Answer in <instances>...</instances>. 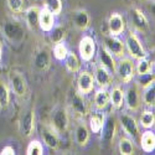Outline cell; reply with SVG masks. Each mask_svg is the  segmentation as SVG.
Here are the masks:
<instances>
[{
  "mask_svg": "<svg viewBox=\"0 0 155 155\" xmlns=\"http://www.w3.org/2000/svg\"><path fill=\"white\" fill-rule=\"evenodd\" d=\"M5 37L12 44H21L25 40V28L18 20H8L3 25Z\"/></svg>",
  "mask_w": 155,
  "mask_h": 155,
  "instance_id": "cell-1",
  "label": "cell"
},
{
  "mask_svg": "<svg viewBox=\"0 0 155 155\" xmlns=\"http://www.w3.org/2000/svg\"><path fill=\"white\" fill-rule=\"evenodd\" d=\"M124 47L128 51L129 57L133 60H140L143 57H147V51L141 44V41L139 40V37L137 36L135 32L130 31L124 40Z\"/></svg>",
  "mask_w": 155,
  "mask_h": 155,
  "instance_id": "cell-2",
  "label": "cell"
},
{
  "mask_svg": "<svg viewBox=\"0 0 155 155\" xmlns=\"http://www.w3.org/2000/svg\"><path fill=\"white\" fill-rule=\"evenodd\" d=\"M114 72L123 83H129L135 76V63L130 57H120L115 64Z\"/></svg>",
  "mask_w": 155,
  "mask_h": 155,
  "instance_id": "cell-3",
  "label": "cell"
},
{
  "mask_svg": "<svg viewBox=\"0 0 155 155\" xmlns=\"http://www.w3.org/2000/svg\"><path fill=\"white\" fill-rule=\"evenodd\" d=\"M51 125L58 134L67 132L70 125V117L66 108L57 107L52 110V113H51Z\"/></svg>",
  "mask_w": 155,
  "mask_h": 155,
  "instance_id": "cell-4",
  "label": "cell"
},
{
  "mask_svg": "<svg viewBox=\"0 0 155 155\" xmlns=\"http://www.w3.org/2000/svg\"><path fill=\"white\" fill-rule=\"evenodd\" d=\"M68 104L71 109L76 113L81 115V117H86L88 114V104L87 101L83 98V94H81L76 89H71L68 92Z\"/></svg>",
  "mask_w": 155,
  "mask_h": 155,
  "instance_id": "cell-5",
  "label": "cell"
},
{
  "mask_svg": "<svg viewBox=\"0 0 155 155\" xmlns=\"http://www.w3.org/2000/svg\"><path fill=\"white\" fill-rule=\"evenodd\" d=\"M130 83V82H129ZM124 101L127 103L128 109L133 112L138 110L141 106V94H140V88L137 83H130L124 92Z\"/></svg>",
  "mask_w": 155,
  "mask_h": 155,
  "instance_id": "cell-6",
  "label": "cell"
},
{
  "mask_svg": "<svg viewBox=\"0 0 155 155\" xmlns=\"http://www.w3.org/2000/svg\"><path fill=\"white\" fill-rule=\"evenodd\" d=\"M35 130V109L30 108L19 120V132L24 138H30Z\"/></svg>",
  "mask_w": 155,
  "mask_h": 155,
  "instance_id": "cell-7",
  "label": "cell"
},
{
  "mask_svg": "<svg viewBox=\"0 0 155 155\" xmlns=\"http://www.w3.org/2000/svg\"><path fill=\"white\" fill-rule=\"evenodd\" d=\"M119 123L123 128V130L133 139H137L139 138L140 135V127H139V123L137 122V119L130 114H127V113H123L119 115Z\"/></svg>",
  "mask_w": 155,
  "mask_h": 155,
  "instance_id": "cell-8",
  "label": "cell"
},
{
  "mask_svg": "<svg viewBox=\"0 0 155 155\" xmlns=\"http://www.w3.org/2000/svg\"><path fill=\"white\" fill-rule=\"evenodd\" d=\"M96 41L93 40V37L91 36H83L81 40H80V45H78V51H80V55L81 58L84 62H89L92 61L94 55H96Z\"/></svg>",
  "mask_w": 155,
  "mask_h": 155,
  "instance_id": "cell-9",
  "label": "cell"
},
{
  "mask_svg": "<svg viewBox=\"0 0 155 155\" xmlns=\"http://www.w3.org/2000/svg\"><path fill=\"white\" fill-rule=\"evenodd\" d=\"M10 87H11V91L14 92V94L16 97L21 98L26 94L28 84H26V80H25L22 73L18 72V71H12L10 73Z\"/></svg>",
  "mask_w": 155,
  "mask_h": 155,
  "instance_id": "cell-10",
  "label": "cell"
},
{
  "mask_svg": "<svg viewBox=\"0 0 155 155\" xmlns=\"http://www.w3.org/2000/svg\"><path fill=\"white\" fill-rule=\"evenodd\" d=\"M94 88V78L93 74L88 71H82L78 74V78H77V91L81 94L86 96L89 94Z\"/></svg>",
  "mask_w": 155,
  "mask_h": 155,
  "instance_id": "cell-11",
  "label": "cell"
},
{
  "mask_svg": "<svg viewBox=\"0 0 155 155\" xmlns=\"http://www.w3.org/2000/svg\"><path fill=\"white\" fill-rule=\"evenodd\" d=\"M41 138L46 147L50 149H57L60 145V137L58 133L52 128L51 124H45L41 127Z\"/></svg>",
  "mask_w": 155,
  "mask_h": 155,
  "instance_id": "cell-12",
  "label": "cell"
},
{
  "mask_svg": "<svg viewBox=\"0 0 155 155\" xmlns=\"http://www.w3.org/2000/svg\"><path fill=\"white\" fill-rule=\"evenodd\" d=\"M102 141L107 145H110L112 141L114 140L115 133H117V120L113 115H108L106 117L104 124L102 128Z\"/></svg>",
  "mask_w": 155,
  "mask_h": 155,
  "instance_id": "cell-13",
  "label": "cell"
},
{
  "mask_svg": "<svg viewBox=\"0 0 155 155\" xmlns=\"http://www.w3.org/2000/svg\"><path fill=\"white\" fill-rule=\"evenodd\" d=\"M104 47L109 51L113 56L117 57H123L124 55V42L120 40L118 36H113V35H107L104 36Z\"/></svg>",
  "mask_w": 155,
  "mask_h": 155,
  "instance_id": "cell-14",
  "label": "cell"
},
{
  "mask_svg": "<svg viewBox=\"0 0 155 155\" xmlns=\"http://www.w3.org/2000/svg\"><path fill=\"white\" fill-rule=\"evenodd\" d=\"M108 30L109 35L119 36L125 30V20L119 12H112L108 18Z\"/></svg>",
  "mask_w": 155,
  "mask_h": 155,
  "instance_id": "cell-15",
  "label": "cell"
},
{
  "mask_svg": "<svg viewBox=\"0 0 155 155\" xmlns=\"http://www.w3.org/2000/svg\"><path fill=\"white\" fill-rule=\"evenodd\" d=\"M93 78H94V83L99 88H108L113 82L112 72L108 71L106 67L101 66V64L96 66L94 73H93Z\"/></svg>",
  "mask_w": 155,
  "mask_h": 155,
  "instance_id": "cell-16",
  "label": "cell"
},
{
  "mask_svg": "<svg viewBox=\"0 0 155 155\" xmlns=\"http://www.w3.org/2000/svg\"><path fill=\"white\" fill-rule=\"evenodd\" d=\"M129 15H130V20H132L133 26L138 31L145 32L149 29V20H148V18L145 16V14L140 9L133 8L130 10V12H129Z\"/></svg>",
  "mask_w": 155,
  "mask_h": 155,
  "instance_id": "cell-17",
  "label": "cell"
},
{
  "mask_svg": "<svg viewBox=\"0 0 155 155\" xmlns=\"http://www.w3.org/2000/svg\"><path fill=\"white\" fill-rule=\"evenodd\" d=\"M89 138H91V130H89L88 125L83 122H80L74 129V140H76L77 145L81 148L87 147Z\"/></svg>",
  "mask_w": 155,
  "mask_h": 155,
  "instance_id": "cell-18",
  "label": "cell"
},
{
  "mask_svg": "<svg viewBox=\"0 0 155 155\" xmlns=\"http://www.w3.org/2000/svg\"><path fill=\"white\" fill-rule=\"evenodd\" d=\"M72 20H73L74 26L81 31L87 30L89 28V25H91V16H89L88 11L83 9L76 10L72 14Z\"/></svg>",
  "mask_w": 155,
  "mask_h": 155,
  "instance_id": "cell-19",
  "label": "cell"
},
{
  "mask_svg": "<svg viewBox=\"0 0 155 155\" xmlns=\"http://www.w3.org/2000/svg\"><path fill=\"white\" fill-rule=\"evenodd\" d=\"M55 26V15L48 9H40V18H38V28L42 31L48 32Z\"/></svg>",
  "mask_w": 155,
  "mask_h": 155,
  "instance_id": "cell-20",
  "label": "cell"
},
{
  "mask_svg": "<svg viewBox=\"0 0 155 155\" xmlns=\"http://www.w3.org/2000/svg\"><path fill=\"white\" fill-rule=\"evenodd\" d=\"M51 63V54L47 48H42L35 55L34 58V66L38 71H45L50 67Z\"/></svg>",
  "mask_w": 155,
  "mask_h": 155,
  "instance_id": "cell-21",
  "label": "cell"
},
{
  "mask_svg": "<svg viewBox=\"0 0 155 155\" xmlns=\"http://www.w3.org/2000/svg\"><path fill=\"white\" fill-rule=\"evenodd\" d=\"M98 61H99V64L103 67H106L108 71L110 72H114L115 71V58L114 56L109 52V51L106 48V47H102L98 52Z\"/></svg>",
  "mask_w": 155,
  "mask_h": 155,
  "instance_id": "cell-22",
  "label": "cell"
},
{
  "mask_svg": "<svg viewBox=\"0 0 155 155\" xmlns=\"http://www.w3.org/2000/svg\"><path fill=\"white\" fill-rule=\"evenodd\" d=\"M104 120H106V115L104 113L102 112H96L93 114L89 115V130H91L93 134H99L102 132V128H103V124H104Z\"/></svg>",
  "mask_w": 155,
  "mask_h": 155,
  "instance_id": "cell-23",
  "label": "cell"
},
{
  "mask_svg": "<svg viewBox=\"0 0 155 155\" xmlns=\"http://www.w3.org/2000/svg\"><path fill=\"white\" fill-rule=\"evenodd\" d=\"M109 91L107 88H99L98 91L94 93V98H93V103H94V107L98 110H103L106 109L109 104Z\"/></svg>",
  "mask_w": 155,
  "mask_h": 155,
  "instance_id": "cell-24",
  "label": "cell"
},
{
  "mask_svg": "<svg viewBox=\"0 0 155 155\" xmlns=\"http://www.w3.org/2000/svg\"><path fill=\"white\" fill-rule=\"evenodd\" d=\"M38 18H40V8L30 6L25 11V21L31 30H36L38 28Z\"/></svg>",
  "mask_w": 155,
  "mask_h": 155,
  "instance_id": "cell-25",
  "label": "cell"
},
{
  "mask_svg": "<svg viewBox=\"0 0 155 155\" xmlns=\"http://www.w3.org/2000/svg\"><path fill=\"white\" fill-rule=\"evenodd\" d=\"M140 138V147L145 153H153L155 150V134L151 130H147L141 135Z\"/></svg>",
  "mask_w": 155,
  "mask_h": 155,
  "instance_id": "cell-26",
  "label": "cell"
},
{
  "mask_svg": "<svg viewBox=\"0 0 155 155\" xmlns=\"http://www.w3.org/2000/svg\"><path fill=\"white\" fill-rule=\"evenodd\" d=\"M63 61H64V66H66L68 72H71V73L80 72V70H81V60L78 58V56H77L73 51H68L66 58H64Z\"/></svg>",
  "mask_w": 155,
  "mask_h": 155,
  "instance_id": "cell-27",
  "label": "cell"
},
{
  "mask_svg": "<svg viewBox=\"0 0 155 155\" xmlns=\"http://www.w3.org/2000/svg\"><path fill=\"white\" fill-rule=\"evenodd\" d=\"M109 99H110V102H109L110 104L115 109H119L124 103V91L120 87L114 86L109 91Z\"/></svg>",
  "mask_w": 155,
  "mask_h": 155,
  "instance_id": "cell-28",
  "label": "cell"
},
{
  "mask_svg": "<svg viewBox=\"0 0 155 155\" xmlns=\"http://www.w3.org/2000/svg\"><path fill=\"white\" fill-rule=\"evenodd\" d=\"M48 32H50V41L54 45L62 42L67 36V30L64 26H62V25H56V26H54Z\"/></svg>",
  "mask_w": 155,
  "mask_h": 155,
  "instance_id": "cell-29",
  "label": "cell"
},
{
  "mask_svg": "<svg viewBox=\"0 0 155 155\" xmlns=\"http://www.w3.org/2000/svg\"><path fill=\"white\" fill-rule=\"evenodd\" d=\"M155 124V114L153 110H144L143 113L140 114V118H139V127L144 128V129H150L153 128Z\"/></svg>",
  "mask_w": 155,
  "mask_h": 155,
  "instance_id": "cell-30",
  "label": "cell"
},
{
  "mask_svg": "<svg viewBox=\"0 0 155 155\" xmlns=\"http://www.w3.org/2000/svg\"><path fill=\"white\" fill-rule=\"evenodd\" d=\"M10 104V89L4 81H0V109L5 110Z\"/></svg>",
  "mask_w": 155,
  "mask_h": 155,
  "instance_id": "cell-31",
  "label": "cell"
},
{
  "mask_svg": "<svg viewBox=\"0 0 155 155\" xmlns=\"http://www.w3.org/2000/svg\"><path fill=\"white\" fill-rule=\"evenodd\" d=\"M118 149L119 153L122 155H133L135 153V148H134V143L132 139L129 138H120L119 144H118Z\"/></svg>",
  "mask_w": 155,
  "mask_h": 155,
  "instance_id": "cell-32",
  "label": "cell"
},
{
  "mask_svg": "<svg viewBox=\"0 0 155 155\" xmlns=\"http://www.w3.org/2000/svg\"><path fill=\"white\" fill-rule=\"evenodd\" d=\"M141 102H143L147 107H154V103H155V84L154 83L143 89Z\"/></svg>",
  "mask_w": 155,
  "mask_h": 155,
  "instance_id": "cell-33",
  "label": "cell"
},
{
  "mask_svg": "<svg viewBox=\"0 0 155 155\" xmlns=\"http://www.w3.org/2000/svg\"><path fill=\"white\" fill-rule=\"evenodd\" d=\"M137 64H135V73L137 74H144V73H149L153 70V63L149 58L143 57L140 60H137Z\"/></svg>",
  "mask_w": 155,
  "mask_h": 155,
  "instance_id": "cell-34",
  "label": "cell"
},
{
  "mask_svg": "<svg viewBox=\"0 0 155 155\" xmlns=\"http://www.w3.org/2000/svg\"><path fill=\"white\" fill-rule=\"evenodd\" d=\"M155 82V76L153 72L149 73H144V74H138V78H137V84L140 89H144L149 86H151Z\"/></svg>",
  "mask_w": 155,
  "mask_h": 155,
  "instance_id": "cell-35",
  "label": "cell"
},
{
  "mask_svg": "<svg viewBox=\"0 0 155 155\" xmlns=\"http://www.w3.org/2000/svg\"><path fill=\"white\" fill-rule=\"evenodd\" d=\"M44 8L48 9L55 16L60 15L62 12V0H44Z\"/></svg>",
  "mask_w": 155,
  "mask_h": 155,
  "instance_id": "cell-36",
  "label": "cell"
},
{
  "mask_svg": "<svg viewBox=\"0 0 155 155\" xmlns=\"http://www.w3.org/2000/svg\"><path fill=\"white\" fill-rule=\"evenodd\" d=\"M68 54V48L66 46V44H64L63 41L62 42H58L54 46V57L57 60V61H63L64 58H66Z\"/></svg>",
  "mask_w": 155,
  "mask_h": 155,
  "instance_id": "cell-37",
  "label": "cell"
},
{
  "mask_svg": "<svg viewBox=\"0 0 155 155\" xmlns=\"http://www.w3.org/2000/svg\"><path fill=\"white\" fill-rule=\"evenodd\" d=\"M44 154V145L40 140H31L28 148L26 155H42Z\"/></svg>",
  "mask_w": 155,
  "mask_h": 155,
  "instance_id": "cell-38",
  "label": "cell"
},
{
  "mask_svg": "<svg viewBox=\"0 0 155 155\" xmlns=\"http://www.w3.org/2000/svg\"><path fill=\"white\" fill-rule=\"evenodd\" d=\"M6 4L11 12H14V14H21L24 11L25 0H6Z\"/></svg>",
  "mask_w": 155,
  "mask_h": 155,
  "instance_id": "cell-39",
  "label": "cell"
},
{
  "mask_svg": "<svg viewBox=\"0 0 155 155\" xmlns=\"http://www.w3.org/2000/svg\"><path fill=\"white\" fill-rule=\"evenodd\" d=\"M0 154H2V155H14L15 154V149L12 148L11 145H6V147H4L2 149Z\"/></svg>",
  "mask_w": 155,
  "mask_h": 155,
  "instance_id": "cell-40",
  "label": "cell"
},
{
  "mask_svg": "<svg viewBox=\"0 0 155 155\" xmlns=\"http://www.w3.org/2000/svg\"><path fill=\"white\" fill-rule=\"evenodd\" d=\"M3 57V46H2V41H0V61H2Z\"/></svg>",
  "mask_w": 155,
  "mask_h": 155,
  "instance_id": "cell-41",
  "label": "cell"
},
{
  "mask_svg": "<svg viewBox=\"0 0 155 155\" xmlns=\"http://www.w3.org/2000/svg\"><path fill=\"white\" fill-rule=\"evenodd\" d=\"M144 2H153V0H144Z\"/></svg>",
  "mask_w": 155,
  "mask_h": 155,
  "instance_id": "cell-42",
  "label": "cell"
}]
</instances>
